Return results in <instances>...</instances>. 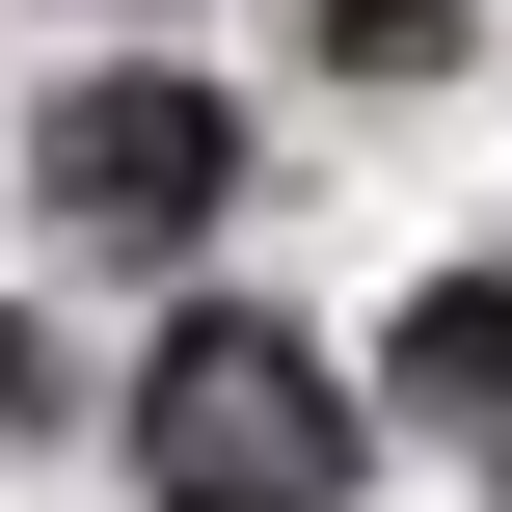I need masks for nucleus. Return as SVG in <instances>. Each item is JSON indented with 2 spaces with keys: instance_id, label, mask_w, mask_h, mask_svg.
<instances>
[{
  "instance_id": "obj_2",
  "label": "nucleus",
  "mask_w": 512,
  "mask_h": 512,
  "mask_svg": "<svg viewBox=\"0 0 512 512\" xmlns=\"http://www.w3.org/2000/svg\"><path fill=\"white\" fill-rule=\"evenodd\" d=\"M27 189H54V243H189V216L243 189V108H216L189 54H108V81L27 108Z\"/></svg>"
},
{
  "instance_id": "obj_3",
  "label": "nucleus",
  "mask_w": 512,
  "mask_h": 512,
  "mask_svg": "<svg viewBox=\"0 0 512 512\" xmlns=\"http://www.w3.org/2000/svg\"><path fill=\"white\" fill-rule=\"evenodd\" d=\"M405 405L432 432H512V270H432L405 297Z\"/></svg>"
},
{
  "instance_id": "obj_4",
  "label": "nucleus",
  "mask_w": 512,
  "mask_h": 512,
  "mask_svg": "<svg viewBox=\"0 0 512 512\" xmlns=\"http://www.w3.org/2000/svg\"><path fill=\"white\" fill-rule=\"evenodd\" d=\"M324 54H351V81H432V54H459V0H324Z\"/></svg>"
},
{
  "instance_id": "obj_5",
  "label": "nucleus",
  "mask_w": 512,
  "mask_h": 512,
  "mask_svg": "<svg viewBox=\"0 0 512 512\" xmlns=\"http://www.w3.org/2000/svg\"><path fill=\"white\" fill-rule=\"evenodd\" d=\"M27 405H54V351H27V324H0V432H27Z\"/></svg>"
},
{
  "instance_id": "obj_1",
  "label": "nucleus",
  "mask_w": 512,
  "mask_h": 512,
  "mask_svg": "<svg viewBox=\"0 0 512 512\" xmlns=\"http://www.w3.org/2000/svg\"><path fill=\"white\" fill-rule=\"evenodd\" d=\"M135 486H162V512H351V378H324L297 324H162Z\"/></svg>"
}]
</instances>
